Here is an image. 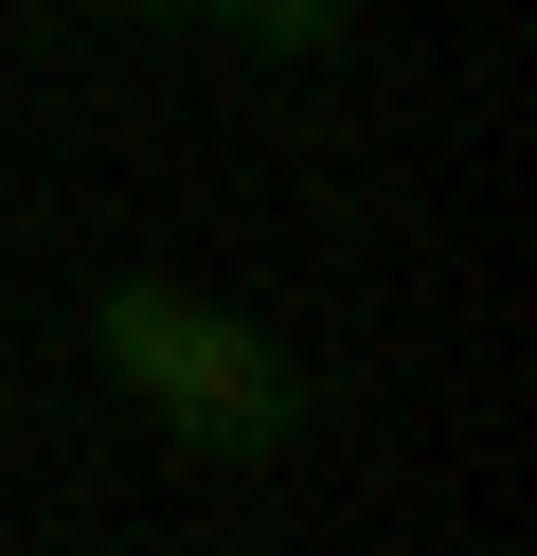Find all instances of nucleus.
Listing matches in <instances>:
<instances>
[{
	"mask_svg": "<svg viewBox=\"0 0 537 556\" xmlns=\"http://www.w3.org/2000/svg\"><path fill=\"white\" fill-rule=\"evenodd\" d=\"M179 18H233L251 54H341V18H358V0H179Z\"/></svg>",
	"mask_w": 537,
	"mask_h": 556,
	"instance_id": "f03ea898",
	"label": "nucleus"
},
{
	"mask_svg": "<svg viewBox=\"0 0 537 556\" xmlns=\"http://www.w3.org/2000/svg\"><path fill=\"white\" fill-rule=\"evenodd\" d=\"M107 18H179V0H107Z\"/></svg>",
	"mask_w": 537,
	"mask_h": 556,
	"instance_id": "7ed1b4c3",
	"label": "nucleus"
},
{
	"mask_svg": "<svg viewBox=\"0 0 537 556\" xmlns=\"http://www.w3.org/2000/svg\"><path fill=\"white\" fill-rule=\"evenodd\" d=\"M90 359L126 377L197 467H269V448L305 431V359H286L269 324H233V305H197V288H143V269L90 305Z\"/></svg>",
	"mask_w": 537,
	"mask_h": 556,
	"instance_id": "f257e3e1",
	"label": "nucleus"
}]
</instances>
